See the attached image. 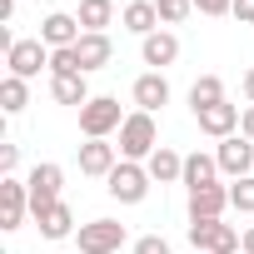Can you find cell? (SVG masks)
Returning a JSON list of instances; mask_svg holds the SVG:
<instances>
[{
  "instance_id": "19",
  "label": "cell",
  "mask_w": 254,
  "mask_h": 254,
  "mask_svg": "<svg viewBox=\"0 0 254 254\" xmlns=\"http://www.w3.org/2000/svg\"><path fill=\"white\" fill-rule=\"evenodd\" d=\"M75 55H80V70L95 75V70H105V65L115 60V40H110V35H80Z\"/></svg>"
},
{
  "instance_id": "35",
  "label": "cell",
  "mask_w": 254,
  "mask_h": 254,
  "mask_svg": "<svg viewBox=\"0 0 254 254\" xmlns=\"http://www.w3.org/2000/svg\"><path fill=\"white\" fill-rule=\"evenodd\" d=\"M239 254H254V224L244 229V239H239Z\"/></svg>"
},
{
  "instance_id": "27",
  "label": "cell",
  "mask_w": 254,
  "mask_h": 254,
  "mask_svg": "<svg viewBox=\"0 0 254 254\" xmlns=\"http://www.w3.org/2000/svg\"><path fill=\"white\" fill-rule=\"evenodd\" d=\"M50 75H85V70H80L75 45H70V50H50Z\"/></svg>"
},
{
  "instance_id": "22",
  "label": "cell",
  "mask_w": 254,
  "mask_h": 254,
  "mask_svg": "<svg viewBox=\"0 0 254 254\" xmlns=\"http://www.w3.org/2000/svg\"><path fill=\"white\" fill-rule=\"evenodd\" d=\"M75 20H80L85 35H105V30L115 25V0H80Z\"/></svg>"
},
{
  "instance_id": "16",
  "label": "cell",
  "mask_w": 254,
  "mask_h": 254,
  "mask_svg": "<svg viewBox=\"0 0 254 254\" xmlns=\"http://www.w3.org/2000/svg\"><path fill=\"white\" fill-rule=\"evenodd\" d=\"M190 219H219L229 209V185H204V190H190Z\"/></svg>"
},
{
  "instance_id": "8",
  "label": "cell",
  "mask_w": 254,
  "mask_h": 254,
  "mask_svg": "<svg viewBox=\"0 0 254 254\" xmlns=\"http://www.w3.org/2000/svg\"><path fill=\"white\" fill-rule=\"evenodd\" d=\"M40 70H50V45L35 35V40H15L5 50V75H20V80H35Z\"/></svg>"
},
{
  "instance_id": "25",
  "label": "cell",
  "mask_w": 254,
  "mask_h": 254,
  "mask_svg": "<svg viewBox=\"0 0 254 254\" xmlns=\"http://www.w3.org/2000/svg\"><path fill=\"white\" fill-rule=\"evenodd\" d=\"M229 209L254 214V175H244V180H234V185H229Z\"/></svg>"
},
{
  "instance_id": "18",
  "label": "cell",
  "mask_w": 254,
  "mask_h": 254,
  "mask_svg": "<svg viewBox=\"0 0 254 254\" xmlns=\"http://www.w3.org/2000/svg\"><path fill=\"white\" fill-rule=\"evenodd\" d=\"M120 25L130 30V35H140V40L155 35V30H165V25H160V10H155V0H130V5L120 10Z\"/></svg>"
},
{
  "instance_id": "32",
  "label": "cell",
  "mask_w": 254,
  "mask_h": 254,
  "mask_svg": "<svg viewBox=\"0 0 254 254\" xmlns=\"http://www.w3.org/2000/svg\"><path fill=\"white\" fill-rule=\"evenodd\" d=\"M239 135L254 140V105H244V115H239Z\"/></svg>"
},
{
  "instance_id": "3",
  "label": "cell",
  "mask_w": 254,
  "mask_h": 254,
  "mask_svg": "<svg viewBox=\"0 0 254 254\" xmlns=\"http://www.w3.org/2000/svg\"><path fill=\"white\" fill-rule=\"evenodd\" d=\"M60 185H65V170L55 160H35L30 175H25V190H30V219L45 214L50 204H60Z\"/></svg>"
},
{
  "instance_id": "6",
  "label": "cell",
  "mask_w": 254,
  "mask_h": 254,
  "mask_svg": "<svg viewBox=\"0 0 254 254\" xmlns=\"http://www.w3.org/2000/svg\"><path fill=\"white\" fill-rule=\"evenodd\" d=\"M125 239V224L120 219H90V224H80L75 229V254H115Z\"/></svg>"
},
{
  "instance_id": "30",
  "label": "cell",
  "mask_w": 254,
  "mask_h": 254,
  "mask_svg": "<svg viewBox=\"0 0 254 254\" xmlns=\"http://www.w3.org/2000/svg\"><path fill=\"white\" fill-rule=\"evenodd\" d=\"M194 10H199V15H229L234 0H194Z\"/></svg>"
},
{
  "instance_id": "9",
  "label": "cell",
  "mask_w": 254,
  "mask_h": 254,
  "mask_svg": "<svg viewBox=\"0 0 254 254\" xmlns=\"http://www.w3.org/2000/svg\"><path fill=\"white\" fill-rule=\"evenodd\" d=\"M214 160H219V175L244 180V175H254V140L229 135V140H219V145H214Z\"/></svg>"
},
{
  "instance_id": "17",
  "label": "cell",
  "mask_w": 254,
  "mask_h": 254,
  "mask_svg": "<svg viewBox=\"0 0 254 254\" xmlns=\"http://www.w3.org/2000/svg\"><path fill=\"white\" fill-rule=\"evenodd\" d=\"M35 224H40V239H50V244H60V239H75V209L60 199V204H50L45 214H35Z\"/></svg>"
},
{
  "instance_id": "4",
  "label": "cell",
  "mask_w": 254,
  "mask_h": 254,
  "mask_svg": "<svg viewBox=\"0 0 254 254\" xmlns=\"http://www.w3.org/2000/svg\"><path fill=\"white\" fill-rule=\"evenodd\" d=\"M150 170L140 165V160H120L115 165V175L105 180V190H110V199H120V204H145L150 199Z\"/></svg>"
},
{
  "instance_id": "10",
  "label": "cell",
  "mask_w": 254,
  "mask_h": 254,
  "mask_svg": "<svg viewBox=\"0 0 254 254\" xmlns=\"http://www.w3.org/2000/svg\"><path fill=\"white\" fill-rule=\"evenodd\" d=\"M80 20H75V10H50L45 20H40V40L50 45V50H70V45H80Z\"/></svg>"
},
{
  "instance_id": "21",
  "label": "cell",
  "mask_w": 254,
  "mask_h": 254,
  "mask_svg": "<svg viewBox=\"0 0 254 254\" xmlns=\"http://www.w3.org/2000/svg\"><path fill=\"white\" fill-rule=\"evenodd\" d=\"M185 190H204V185H219V160L214 155H204V150H194V155H185V180H180Z\"/></svg>"
},
{
  "instance_id": "20",
  "label": "cell",
  "mask_w": 254,
  "mask_h": 254,
  "mask_svg": "<svg viewBox=\"0 0 254 254\" xmlns=\"http://www.w3.org/2000/svg\"><path fill=\"white\" fill-rule=\"evenodd\" d=\"M145 170H150L155 185H180V180H185V155L170 150V145H160V150L145 160Z\"/></svg>"
},
{
  "instance_id": "13",
  "label": "cell",
  "mask_w": 254,
  "mask_h": 254,
  "mask_svg": "<svg viewBox=\"0 0 254 254\" xmlns=\"http://www.w3.org/2000/svg\"><path fill=\"white\" fill-rule=\"evenodd\" d=\"M140 60H145L150 70L165 75V70L180 60V35H175V30H155V35H145V40H140Z\"/></svg>"
},
{
  "instance_id": "31",
  "label": "cell",
  "mask_w": 254,
  "mask_h": 254,
  "mask_svg": "<svg viewBox=\"0 0 254 254\" xmlns=\"http://www.w3.org/2000/svg\"><path fill=\"white\" fill-rule=\"evenodd\" d=\"M239 25H254V0H234V10H229Z\"/></svg>"
},
{
  "instance_id": "34",
  "label": "cell",
  "mask_w": 254,
  "mask_h": 254,
  "mask_svg": "<svg viewBox=\"0 0 254 254\" xmlns=\"http://www.w3.org/2000/svg\"><path fill=\"white\" fill-rule=\"evenodd\" d=\"M15 20V0H0V25H10Z\"/></svg>"
},
{
  "instance_id": "14",
  "label": "cell",
  "mask_w": 254,
  "mask_h": 254,
  "mask_svg": "<svg viewBox=\"0 0 254 254\" xmlns=\"http://www.w3.org/2000/svg\"><path fill=\"white\" fill-rule=\"evenodd\" d=\"M130 100H135V110L155 115V110H165V105H170V80H165L160 70H145V75L130 85Z\"/></svg>"
},
{
  "instance_id": "24",
  "label": "cell",
  "mask_w": 254,
  "mask_h": 254,
  "mask_svg": "<svg viewBox=\"0 0 254 254\" xmlns=\"http://www.w3.org/2000/svg\"><path fill=\"white\" fill-rule=\"evenodd\" d=\"M25 105H30V80L5 75V80H0V110H5V115H20Z\"/></svg>"
},
{
  "instance_id": "11",
  "label": "cell",
  "mask_w": 254,
  "mask_h": 254,
  "mask_svg": "<svg viewBox=\"0 0 254 254\" xmlns=\"http://www.w3.org/2000/svg\"><path fill=\"white\" fill-rule=\"evenodd\" d=\"M115 165H120V145H110V140H85V145H80V175L110 180Z\"/></svg>"
},
{
  "instance_id": "33",
  "label": "cell",
  "mask_w": 254,
  "mask_h": 254,
  "mask_svg": "<svg viewBox=\"0 0 254 254\" xmlns=\"http://www.w3.org/2000/svg\"><path fill=\"white\" fill-rule=\"evenodd\" d=\"M239 90H244V100H249V105H254V65H249V70H244V80H239Z\"/></svg>"
},
{
  "instance_id": "1",
  "label": "cell",
  "mask_w": 254,
  "mask_h": 254,
  "mask_svg": "<svg viewBox=\"0 0 254 254\" xmlns=\"http://www.w3.org/2000/svg\"><path fill=\"white\" fill-rule=\"evenodd\" d=\"M160 150V125H155V115H145V110H130L125 115V125H120V160H150Z\"/></svg>"
},
{
  "instance_id": "2",
  "label": "cell",
  "mask_w": 254,
  "mask_h": 254,
  "mask_svg": "<svg viewBox=\"0 0 254 254\" xmlns=\"http://www.w3.org/2000/svg\"><path fill=\"white\" fill-rule=\"evenodd\" d=\"M185 234H190L194 254H239V239H244V229H234L224 219H190Z\"/></svg>"
},
{
  "instance_id": "26",
  "label": "cell",
  "mask_w": 254,
  "mask_h": 254,
  "mask_svg": "<svg viewBox=\"0 0 254 254\" xmlns=\"http://www.w3.org/2000/svg\"><path fill=\"white\" fill-rule=\"evenodd\" d=\"M155 10H160V25H180V20H190L194 0H155Z\"/></svg>"
},
{
  "instance_id": "5",
  "label": "cell",
  "mask_w": 254,
  "mask_h": 254,
  "mask_svg": "<svg viewBox=\"0 0 254 254\" xmlns=\"http://www.w3.org/2000/svg\"><path fill=\"white\" fill-rule=\"evenodd\" d=\"M120 125H125V110H120L115 95H95L80 110V135L85 140H110V135H120Z\"/></svg>"
},
{
  "instance_id": "29",
  "label": "cell",
  "mask_w": 254,
  "mask_h": 254,
  "mask_svg": "<svg viewBox=\"0 0 254 254\" xmlns=\"http://www.w3.org/2000/svg\"><path fill=\"white\" fill-rule=\"evenodd\" d=\"M15 170H20V145H10V140H5V145H0V180L15 175Z\"/></svg>"
},
{
  "instance_id": "23",
  "label": "cell",
  "mask_w": 254,
  "mask_h": 254,
  "mask_svg": "<svg viewBox=\"0 0 254 254\" xmlns=\"http://www.w3.org/2000/svg\"><path fill=\"white\" fill-rule=\"evenodd\" d=\"M219 100H229L219 75H199V80L190 85V110H194V115H199V110H209V105H219Z\"/></svg>"
},
{
  "instance_id": "15",
  "label": "cell",
  "mask_w": 254,
  "mask_h": 254,
  "mask_svg": "<svg viewBox=\"0 0 254 254\" xmlns=\"http://www.w3.org/2000/svg\"><path fill=\"white\" fill-rule=\"evenodd\" d=\"M50 100L55 105H70V110H85L95 95H90V75H50Z\"/></svg>"
},
{
  "instance_id": "7",
  "label": "cell",
  "mask_w": 254,
  "mask_h": 254,
  "mask_svg": "<svg viewBox=\"0 0 254 254\" xmlns=\"http://www.w3.org/2000/svg\"><path fill=\"white\" fill-rule=\"evenodd\" d=\"M25 219H30V190H25L20 175H5L0 180V229L15 234Z\"/></svg>"
},
{
  "instance_id": "12",
  "label": "cell",
  "mask_w": 254,
  "mask_h": 254,
  "mask_svg": "<svg viewBox=\"0 0 254 254\" xmlns=\"http://www.w3.org/2000/svg\"><path fill=\"white\" fill-rule=\"evenodd\" d=\"M239 105H229V100H219V105H209V110H199L194 120H199V135H209V140H229V135H239Z\"/></svg>"
},
{
  "instance_id": "28",
  "label": "cell",
  "mask_w": 254,
  "mask_h": 254,
  "mask_svg": "<svg viewBox=\"0 0 254 254\" xmlns=\"http://www.w3.org/2000/svg\"><path fill=\"white\" fill-rule=\"evenodd\" d=\"M135 254H170V239L165 234H140L135 239Z\"/></svg>"
}]
</instances>
